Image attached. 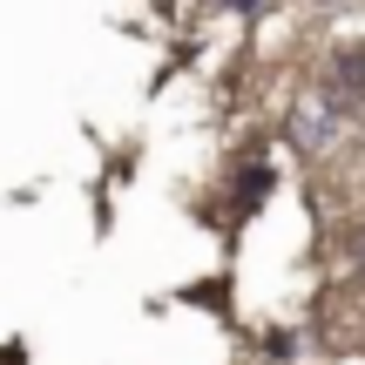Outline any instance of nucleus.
I'll return each instance as SVG.
<instances>
[{"label":"nucleus","instance_id":"nucleus-1","mask_svg":"<svg viewBox=\"0 0 365 365\" xmlns=\"http://www.w3.org/2000/svg\"><path fill=\"white\" fill-rule=\"evenodd\" d=\"M339 122H345V108L318 88V95H304V102H291V143H298L304 156H325L331 135H339Z\"/></svg>","mask_w":365,"mask_h":365},{"label":"nucleus","instance_id":"nucleus-2","mask_svg":"<svg viewBox=\"0 0 365 365\" xmlns=\"http://www.w3.org/2000/svg\"><path fill=\"white\" fill-rule=\"evenodd\" d=\"M325 95L345 108V115H359V108H365V48H359V41L331 48V61H325Z\"/></svg>","mask_w":365,"mask_h":365},{"label":"nucleus","instance_id":"nucleus-3","mask_svg":"<svg viewBox=\"0 0 365 365\" xmlns=\"http://www.w3.org/2000/svg\"><path fill=\"white\" fill-rule=\"evenodd\" d=\"M352 257H359V277H365V230H359V250H352Z\"/></svg>","mask_w":365,"mask_h":365}]
</instances>
